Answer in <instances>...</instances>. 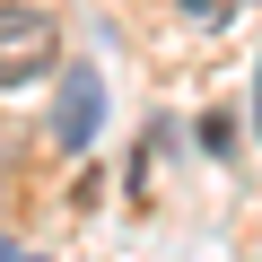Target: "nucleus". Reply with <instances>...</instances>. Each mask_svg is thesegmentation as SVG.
<instances>
[{"label":"nucleus","instance_id":"nucleus-1","mask_svg":"<svg viewBox=\"0 0 262 262\" xmlns=\"http://www.w3.org/2000/svg\"><path fill=\"white\" fill-rule=\"evenodd\" d=\"M53 61H61V27H53V9H35V0L0 9V88H35Z\"/></svg>","mask_w":262,"mask_h":262},{"label":"nucleus","instance_id":"nucleus-2","mask_svg":"<svg viewBox=\"0 0 262 262\" xmlns=\"http://www.w3.org/2000/svg\"><path fill=\"white\" fill-rule=\"evenodd\" d=\"M96 122H105V70L96 61H70L61 70V105H53V140L61 149H88Z\"/></svg>","mask_w":262,"mask_h":262},{"label":"nucleus","instance_id":"nucleus-3","mask_svg":"<svg viewBox=\"0 0 262 262\" xmlns=\"http://www.w3.org/2000/svg\"><path fill=\"white\" fill-rule=\"evenodd\" d=\"M175 9L192 18V27H227V18H245L253 0H175Z\"/></svg>","mask_w":262,"mask_h":262},{"label":"nucleus","instance_id":"nucleus-4","mask_svg":"<svg viewBox=\"0 0 262 262\" xmlns=\"http://www.w3.org/2000/svg\"><path fill=\"white\" fill-rule=\"evenodd\" d=\"M253 131H262V70H253Z\"/></svg>","mask_w":262,"mask_h":262}]
</instances>
